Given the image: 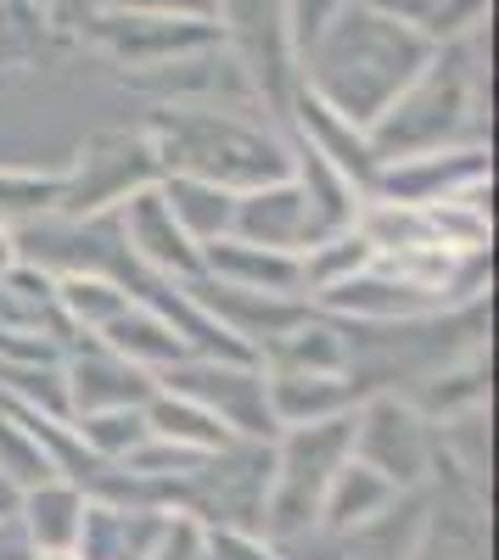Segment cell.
<instances>
[{
  "label": "cell",
  "instance_id": "1",
  "mask_svg": "<svg viewBox=\"0 0 499 560\" xmlns=\"http://www.w3.org/2000/svg\"><path fill=\"white\" fill-rule=\"evenodd\" d=\"M432 51H438V39L427 28L382 18L371 7H359V0H348L298 51V84L314 102H326L337 118L371 129L398 90L427 68Z\"/></svg>",
  "mask_w": 499,
  "mask_h": 560
},
{
  "label": "cell",
  "instance_id": "2",
  "mask_svg": "<svg viewBox=\"0 0 499 560\" xmlns=\"http://www.w3.org/2000/svg\"><path fill=\"white\" fill-rule=\"evenodd\" d=\"M141 129L163 174H197L224 191H253L292 174L287 135L224 102H163Z\"/></svg>",
  "mask_w": 499,
  "mask_h": 560
},
{
  "label": "cell",
  "instance_id": "3",
  "mask_svg": "<svg viewBox=\"0 0 499 560\" xmlns=\"http://www.w3.org/2000/svg\"><path fill=\"white\" fill-rule=\"evenodd\" d=\"M483 34L443 39L427 57V68L387 102V113L365 129L376 163L421 158L443 147H466L472 140V113L483 107Z\"/></svg>",
  "mask_w": 499,
  "mask_h": 560
},
{
  "label": "cell",
  "instance_id": "4",
  "mask_svg": "<svg viewBox=\"0 0 499 560\" xmlns=\"http://www.w3.org/2000/svg\"><path fill=\"white\" fill-rule=\"evenodd\" d=\"M353 454V409L332 420H309V427H281L269 443V493H264V533L287 544L314 527L321 516L326 482L337 465Z\"/></svg>",
  "mask_w": 499,
  "mask_h": 560
},
{
  "label": "cell",
  "instance_id": "5",
  "mask_svg": "<svg viewBox=\"0 0 499 560\" xmlns=\"http://www.w3.org/2000/svg\"><path fill=\"white\" fill-rule=\"evenodd\" d=\"M213 18H219L224 45L236 51L242 73L253 79L258 102L287 118L292 90H298V45H292L287 0H213Z\"/></svg>",
  "mask_w": 499,
  "mask_h": 560
},
{
  "label": "cell",
  "instance_id": "6",
  "mask_svg": "<svg viewBox=\"0 0 499 560\" xmlns=\"http://www.w3.org/2000/svg\"><path fill=\"white\" fill-rule=\"evenodd\" d=\"M158 387L186 393L202 409H213L231 438H253V443H276V415H269V393H264V364L258 359H213V353H186L163 364Z\"/></svg>",
  "mask_w": 499,
  "mask_h": 560
},
{
  "label": "cell",
  "instance_id": "7",
  "mask_svg": "<svg viewBox=\"0 0 499 560\" xmlns=\"http://www.w3.org/2000/svg\"><path fill=\"white\" fill-rule=\"evenodd\" d=\"M353 459L376 465L398 488H427L438 465V420L398 393H365L353 404Z\"/></svg>",
  "mask_w": 499,
  "mask_h": 560
},
{
  "label": "cell",
  "instance_id": "8",
  "mask_svg": "<svg viewBox=\"0 0 499 560\" xmlns=\"http://www.w3.org/2000/svg\"><path fill=\"white\" fill-rule=\"evenodd\" d=\"M163 168H158V152L147 129H102L90 135L79 158L62 168V219H90V213H107L118 208L129 191L152 185Z\"/></svg>",
  "mask_w": 499,
  "mask_h": 560
},
{
  "label": "cell",
  "instance_id": "9",
  "mask_svg": "<svg viewBox=\"0 0 499 560\" xmlns=\"http://www.w3.org/2000/svg\"><path fill=\"white\" fill-rule=\"evenodd\" d=\"M102 45V51L129 68L135 79H147L192 51H208L219 45V18H179V12H118V7H96L90 23L79 28Z\"/></svg>",
  "mask_w": 499,
  "mask_h": 560
},
{
  "label": "cell",
  "instance_id": "10",
  "mask_svg": "<svg viewBox=\"0 0 499 560\" xmlns=\"http://www.w3.org/2000/svg\"><path fill=\"white\" fill-rule=\"evenodd\" d=\"M477 482L483 477L461 471L438 448L432 482H427V516H421L410 560H488V516H483Z\"/></svg>",
  "mask_w": 499,
  "mask_h": 560
},
{
  "label": "cell",
  "instance_id": "11",
  "mask_svg": "<svg viewBox=\"0 0 499 560\" xmlns=\"http://www.w3.org/2000/svg\"><path fill=\"white\" fill-rule=\"evenodd\" d=\"M118 236L129 247V258L141 264L147 275H163V280H197L202 275V247L179 230V219L169 213L163 191H158V179L141 185V191H129L118 208Z\"/></svg>",
  "mask_w": 499,
  "mask_h": 560
},
{
  "label": "cell",
  "instance_id": "12",
  "mask_svg": "<svg viewBox=\"0 0 499 560\" xmlns=\"http://www.w3.org/2000/svg\"><path fill=\"white\" fill-rule=\"evenodd\" d=\"M477 179H488V152L477 147V140H466V147H443V152L382 163L371 197L376 202H404V208H432V202L461 197Z\"/></svg>",
  "mask_w": 499,
  "mask_h": 560
},
{
  "label": "cell",
  "instance_id": "13",
  "mask_svg": "<svg viewBox=\"0 0 499 560\" xmlns=\"http://www.w3.org/2000/svg\"><path fill=\"white\" fill-rule=\"evenodd\" d=\"M62 393H68V420H73L90 409H147L158 382L141 364H129L124 353H113L107 342L90 337L84 348L62 353Z\"/></svg>",
  "mask_w": 499,
  "mask_h": 560
},
{
  "label": "cell",
  "instance_id": "14",
  "mask_svg": "<svg viewBox=\"0 0 499 560\" xmlns=\"http://www.w3.org/2000/svg\"><path fill=\"white\" fill-rule=\"evenodd\" d=\"M231 236H247V242H258V247H281V253H303V247L321 242V230H314V213H309L303 185L287 174V179L253 185V191H236Z\"/></svg>",
  "mask_w": 499,
  "mask_h": 560
},
{
  "label": "cell",
  "instance_id": "15",
  "mask_svg": "<svg viewBox=\"0 0 499 560\" xmlns=\"http://www.w3.org/2000/svg\"><path fill=\"white\" fill-rule=\"evenodd\" d=\"M163 522H169V510L90 493L84 499L79 538H73V555L79 560H147L152 544H158V533H163Z\"/></svg>",
  "mask_w": 499,
  "mask_h": 560
},
{
  "label": "cell",
  "instance_id": "16",
  "mask_svg": "<svg viewBox=\"0 0 499 560\" xmlns=\"http://www.w3.org/2000/svg\"><path fill=\"white\" fill-rule=\"evenodd\" d=\"M202 275L208 280H231V287H253V292H276V298H309L303 258L281 253V247H258L247 236L202 242Z\"/></svg>",
  "mask_w": 499,
  "mask_h": 560
},
{
  "label": "cell",
  "instance_id": "17",
  "mask_svg": "<svg viewBox=\"0 0 499 560\" xmlns=\"http://www.w3.org/2000/svg\"><path fill=\"white\" fill-rule=\"evenodd\" d=\"M258 364L264 370H314V376H348V331L343 319L314 308L298 314L281 337H269L258 348Z\"/></svg>",
  "mask_w": 499,
  "mask_h": 560
},
{
  "label": "cell",
  "instance_id": "18",
  "mask_svg": "<svg viewBox=\"0 0 499 560\" xmlns=\"http://www.w3.org/2000/svg\"><path fill=\"white\" fill-rule=\"evenodd\" d=\"M264 393L276 427H309V420H332L359 404V387L348 376H314V370H264Z\"/></svg>",
  "mask_w": 499,
  "mask_h": 560
},
{
  "label": "cell",
  "instance_id": "19",
  "mask_svg": "<svg viewBox=\"0 0 499 560\" xmlns=\"http://www.w3.org/2000/svg\"><path fill=\"white\" fill-rule=\"evenodd\" d=\"M404 488L398 482H387L376 465H365V459H343L337 465V477L326 482V499H321V516H314V527H326V533H348V527H359V522H371V516H382V510L398 499Z\"/></svg>",
  "mask_w": 499,
  "mask_h": 560
},
{
  "label": "cell",
  "instance_id": "20",
  "mask_svg": "<svg viewBox=\"0 0 499 560\" xmlns=\"http://www.w3.org/2000/svg\"><path fill=\"white\" fill-rule=\"evenodd\" d=\"M96 342H107V348L124 353L129 364H141L147 376H158L163 364H174V359H186V353H192V342L174 331V319L158 314L152 303H129Z\"/></svg>",
  "mask_w": 499,
  "mask_h": 560
},
{
  "label": "cell",
  "instance_id": "21",
  "mask_svg": "<svg viewBox=\"0 0 499 560\" xmlns=\"http://www.w3.org/2000/svg\"><path fill=\"white\" fill-rule=\"evenodd\" d=\"M84 488L73 477H51L28 493H18V522L28 533L34 549H73L79 522H84Z\"/></svg>",
  "mask_w": 499,
  "mask_h": 560
},
{
  "label": "cell",
  "instance_id": "22",
  "mask_svg": "<svg viewBox=\"0 0 499 560\" xmlns=\"http://www.w3.org/2000/svg\"><path fill=\"white\" fill-rule=\"evenodd\" d=\"M158 191L169 202V213L179 219V230L202 247L213 236H231V219H236V191H224L213 179L197 174H158Z\"/></svg>",
  "mask_w": 499,
  "mask_h": 560
},
{
  "label": "cell",
  "instance_id": "23",
  "mask_svg": "<svg viewBox=\"0 0 499 560\" xmlns=\"http://www.w3.org/2000/svg\"><path fill=\"white\" fill-rule=\"evenodd\" d=\"M147 427H152L158 438L179 443V448H197V454H213V448H224V443H236L231 427H224L213 409H202V404L186 398V393H169V387H158V393L147 398Z\"/></svg>",
  "mask_w": 499,
  "mask_h": 560
},
{
  "label": "cell",
  "instance_id": "24",
  "mask_svg": "<svg viewBox=\"0 0 499 560\" xmlns=\"http://www.w3.org/2000/svg\"><path fill=\"white\" fill-rule=\"evenodd\" d=\"M135 298L107 275H57V308L79 337H102Z\"/></svg>",
  "mask_w": 499,
  "mask_h": 560
},
{
  "label": "cell",
  "instance_id": "25",
  "mask_svg": "<svg viewBox=\"0 0 499 560\" xmlns=\"http://www.w3.org/2000/svg\"><path fill=\"white\" fill-rule=\"evenodd\" d=\"M57 23L45 18L39 0H0V73H23L45 57Z\"/></svg>",
  "mask_w": 499,
  "mask_h": 560
},
{
  "label": "cell",
  "instance_id": "26",
  "mask_svg": "<svg viewBox=\"0 0 499 560\" xmlns=\"http://www.w3.org/2000/svg\"><path fill=\"white\" fill-rule=\"evenodd\" d=\"M68 427H73V438L96 454L102 465H118L135 443L152 432L147 427V409H90V415H73Z\"/></svg>",
  "mask_w": 499,
  "mask_h": 560
},
{
  "label": "cell",
  "instance_id": "27",
  "mask_svg": "<svg viewBox=\"0 0 499 560\" xmlns=\"http://www.w3.org/2000/svg\"><path fill=\"white\" fill-rule=\"evenodd\" d=\"M62 208V168H0V224H28Z\"/></svg>",
  "mask_w": 499,
  "mask_h": 560
},
{
  "label": "cell",
  "instance_id": "28",
  "mask_svg": "<svg viewBox=\"0 0 499 560\" xmlns=\"http://www.w3.org/2000/svg\"><path fill=\"white\" fill-rule=\"evenodd\" d=\"M202 560H287V555L258 527H202Z\"/></svg>",
  "mask_w": 499,
  "mask_h": 560
},
{
  "label": "cell",
  "instance_id": "29",
  "mask_svg": "<svg viewBox=\"0 0 499 560\" xmlns=\"http://www.w3.org/2000/svg\"><path fill=\"white\" fill-rule=\"evenodd\" d=\"M147 560H202V522L169 510V522H163V533H158Z\"/></svg>",
  "mask_w": 499,
  "mask_h": 560
},
{
  "label": "cell",
  "instance_id": "30",
  "mask_svg": "<svg viewBox=\"0 0 499 560\" xmlns=\"http://www.w3.org/2000/svg\"><path fill=\"white\" fill-rule=\"evenodd\" d=\"M348 7V0H287V18H292V45H298V51H303V45L314 39V34H321L337 12Z\"/></svg>",
  "mask_w": 499,
  "mask_h": 560
},
{
  "label": "cell",
  "instance_id": "31",
  "mask_svg": "<svg viewBox=\"0 0 499 560\" xmlns=\"http://www.w3.org/2000/svg\"><path fill=\"white\" fill-rule=\"evenodd\" d=\"M118 12H179V18H213V0H102Z\"/></svg>",
  "mask_w": 499,
  "mask_h": 560
},
{
  "label": "cell",
  "instance_id": "32",
  "mask_svg": "<svg viewBox=\"0 0 499 560\" xmlns=\"http://www.w3.org/2000/svg\"><path fill=\"white\" fill-rule=\"evenodd\" d=\"M359 7H371V12H382V18H398V23L427 28L432 12H438V0H359Z\"/></svg>",
  "mask_w": 499,
  "mask_h": 560
},
{
  "label": "cell",
  "instance_id": "33",
  "mask_svg": "<svg viewBox=\"0 0 499 560\" xmlns=\"http://www.w3.org/2000/svg\"><path fill=\"white\" fill-rule=\"evenodd\" d=\"M39 7H45V18H51L62 34H79V28L90 23V12L102 7V0H39Z\"/></svg>",
  "mask_w": 499,
  "mask_h": 560
},
{
  "label": "cell",
  "instance_id": "34",
  "mask_svg": "<svg viewBox=\"0 0 499 560\" xmlns=\"http://www.w3.org/2000/svg\"><path fill=\"white\" fill-rule=\"evenodd\" d=\"M0 560H34V544L18 516H0Z\"/></svg>",
  "mask_w": 499,
  "mask_h": 560
},
{
  "label": "cell",
  "instance_id": "35",
  "mask_svg": "<svg viewBox=\"0 0 499 560\" xmlns=\"http://www.w3.org/2000/svg\"><path fill=\"white\" fill-rule=\"evenodd\" d=\"M18 264V242H12V224H0V275Z\"/></svg>",
  "mask_w": 499,
  "mask_h": 560
},
{
  "label": "cell",
  "instance_id": "36",
  "mask_svg": "<svg viewBox=\"0 0 499 560\" xmlns=\"http://www.w3.org/2000/svg\"><path fill=\"white\" fill-rule=\"evenodd\" d=\"M0 516H18V488L0 482Z\"/></svg>",
  "mask_w": 499,
  "mask_h": 560
},
{
  "label": "cell",
  "instance_id": "37",
  "mask_svg": "<svg viewBox=\"0 0 499 560\" xmlns=\"http://www.w3.org/2000/svg\"><path fill=\"white\" fill-rule=\"evenodd\" d=\"M34 560H79L73 549H34Z\"/></svg>",
  "mask_w": 499,
  "mask_h": 560
}]
</instances>
